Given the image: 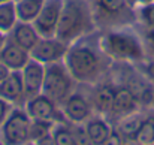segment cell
I'll use <instances>...</instances> for the list:
<instances>
[{"instance_id": "7c38bea8", "label": "cell", "mask_w": 154, "mask_h": 145, "mask_svg": "<svg viewBox=\"0 0 154 145\" xmlns=\"http://www.w3.org/2000/svg\"><path fill=\"white\" fill-rule=\"evenodd\" d=\"M61 8H63V0H45L39 15L33 21V26L41 35V38L55 36L61 15Z\"/></svg>"}, {"instance_id": "9a60e30c", "label": "cell", "mask_w": 154, "mask_h": 145, "mask_svg": "<svg viewBox=\"0 0 154 145\" xmlns=\"http://www.w3.org/2000/svg\"><path fill=\"white\" fill-rule=\"evenodd\" d=\"M8 39L12 41L14 44H17L18 47L27 49L29 52L36 47V44L41 39V35L38 33V30L35 29L33 23H24V21H18L17 26L11 30V33L8 35Z\"/></svg>"}, {"instance_id": "d6a6232c", "label": "cell", "mask_w": 154, "mask_h": 145, "mask_svg": "<svg viewBox=\"0 0 154 145\" xmlns=\"http://www.w3.org/2000/svg\"><path fill=\"white\" fill-rule=\"evenodd\" d=\"M6 42H8V35L3 33V32H0V52H2V49L5 48Z\"/></svg>"}, {"instance_id": "cb8c5ba5", "label": "cell", "mask_w": 154, "mask_h": 145, "mask_svg": "<svg viewBox=\"0 0 154 145\" xmlns=\"http://www.w3.org/2000/svg\"><path fill=\"white\" fill-rule=\"evenodd\" d=\"M136 139L142 145H154V115H145Z\"/></svg>"}, {"instance_id": "1f68e13d", "label": "cell", "mask_w": 154, "mask_h": 145, "mask_svg": "<svg viewBox=\"0 0 154 145\" xmlns=\"http://www.w3.org/2000/svg\"><path fill=\"white\" fill-rule=\"evenodd\" d=\"M123 145H142L136 138H127V139H123Z\"/></svg>"}, {"instance_id": "4dcf8cb0", "label": "cell", "mask_w": 154, "mask_h": 145, "mask_svg": "<svg viewBox=\"0 0 154 145\" xmlns=\"http://www.w3.org/2000/svg\"><path fill=\"white\" fill-rule=\"evenodd\" d=\"M145 36H147L148 44H150V45H151V48L154 49V27H153V29H148V30H147V35H145Z\"/></svg>"}, {"instance_id": "2e32d148", "label": "cell", "mask_w": 154, "mask_h": 145, "mask_svg": "<svg viewBox=\"0 0 154 145\" xmlns=\"http://www.w3.org/2000/svg\"><path fill=\"white\" fill-rule=\"evenodd\" d=\"M84 126L93 145H102L114 130V124L109 121V118L100 114H93L84 123Z\"/></svg>"}, {"instance_id": "8992f818", "label": "cell", "mask_w": 154, "mask_h": 145, "mask_svg": "<svg viewBox=\"0 0 154 145\" xmlns=\"http://www.w3.org/2000/svg\"><path fill=\"white\" fill-rule=\"evenodd\" d=\"M32 118L24 108H14L0 126V145H26L30 142Z\"/></svg>"}, {"instance_id": "836d02e7", "label": "cell", "mask_w": 154, "mask_h": 145, "mask_svg": "<svg viewBox=\"0 0 154 145\" xmlns=\"http://www.w3.org/2000/svg\"><path fill=\"white\" fill-rule=\"evenodd\" d=\"M26 145H36V142H27Z\"/></svg>"}, {"instance_id": "5b68a950", "label": "cell", "mask_w": 154, "mask_h": 145, "mask_svg": "<svg viewBox=\"0 0 154 145\" xmlns=\"http://www.w3.org/2000/svg\"><path fill=\"white\" fill-rule=\"evenodd\" d=\"M78 87V82L70 75L67 66L63 61H57L45 66V76L42 85V94L50 97L57 105H61L66 97L70 96Z\"/></svg>"}, {"instance_id": "f1b7e54d", "label": "cell", "mask_w": 154, "mask_h": 145, "mask_svg": "<svg viewBox=\"0 0 154 145\" xmlns=\"http://www.w3.org/2000/svg\"><path fill=\"white\" fill-rule=\"evenodd\" d=\"M11 72H12V70H11V69H9V67L0 60V82H2V81H3Z\"/></svg>"}, {"instance_id": "7a4b0ae2", "label": "cell", "mask_w": 154, "mask_h": 145, "mask_svg": "<svg viewBox=\"0 0 154 145\" xmlns=\"http://www.w3.org/2000/svg\"><path fill=\"white\" fill-rule=\"evenodd\" d=\"M97 30L90 0H63L55 36L67 45Z\"/></svg>"}, {"instance_id": "ffe728a7", "label": "cell", "mask_w": 154, "mask_h": 145, "mask_svg": "<svg viewBox=\"0 0 154 145\" xmlns=\"http://www.w3.org/2000/svg\"><path fill=\"white\" fill-rule=\"evenodd\" d=\"M18 23V15H17V8L15 2L9 0L6 3L0 5V32L9 35L11 30L17 26Z\"/></svg>"}, {"instance_id": "5bb4252c", "label": "cell", "mask_w": 154, "mask_h": 145, "mask_svg": "<svg viewBox=\"0 0 154 145\" xmlns=\"http://www.w3.org/2000/svg\"><path fill=\"white\" fill-rule=\"evenodd\" d=\"M44 76H45V64L30 58V61L21 70V78H23V84H24L26 99H30V97L38 96V94L42 93Z\"/></svg>"}, {"instance_id": "83f0119b", "label": "cell", "mask_w": 154, "mask_h": 145, "mask_svg": "<svg viewBox=\"0 0 154 145\" xmlns=\"http://www.w3.org/2000/svg\"><path fill=\"white\" fill-rule=\"evenodd\" d=\"M102 145H123V138H121V135L114 129L112 133L108 136V139H106Z\"/></svg>"}, {"instance_id": "ba28073f", "label": "cell", "mask_w": 154, "mask_h": 145, "mask_svg": "<svg viewBox=\"0 0 154 145\" xmlns=\"http://www.w3.org/2000/svg\"><path fill=\"white\" fill-rule=\"evenodd\" d=\"M114 79L117 82V87H115V96H114L112 109L108 115L111 123H115L117 120H120L123 117H127L133 112H138L139 106H141V102H139L138 96L135 94V91L126 82H123L121 79H118L115 76H114Z\"/></svg>"}, {"instance_id": "603a6c76", "label": "cell", "mask_w": 154, "mask_h": 145, "mask_svg": "<svg viewBox=\"0 0 154 145\" xmlns=\"http://www.w3.org/2000/svg\"><path fill=\"white\" fill-rule=\"evenodd\" d=\"M136 21H139L147 30L154 27V2L139 5L136 9Z\"/></svg>"}, {"instance_id": "7402d4cb", "label": "cell", "mask_w": 154, "mask_h": 145, "mask_svg": "<svg viewBox=\"0 0 154 145\" xmlns=\"http://www.w3.org/2000/svg\"><path fill=\"white\" fill-rule=\"evenodd\" d=\"M55 123L48 121V120H33L30 123V142H36L39 139H42L44 136L50 135L52 132Z\"/></svg>"}, {"instance_id": "8fae6325", "label": "cell", "mask_w": 154, "mask_h": 145, "mask_svg": "<svg viewBox=\"0 0 154 145\" xmlns=\"http://www.w3.org/2000/svg\"><path fill=\"white\" fill-rule=\"evenodd\" d=\"M69 45L60 41L57 36L52 38H41L36 47L30 51V57L42 64H51L57 61H63L66 57Z\"/></svg>"}, {"instance_id": "6da1fadb", "label": "cell", "mask_w": 154, "mask_h": 145, "mask_svg": "<svg viewBox=\"0 0 154 145\" xmlns=\"http://www.w3.org/2000/svg\"><path fill=\"white\" fill-rule=\"evenodd\" d=\"M64 64L81 85H94L111 73L114 61L100 45V30H96L69 45Z\"/></svg>"}, {"instance_id": "9c48e42d", "label": "cell", "mask_w": 154, "mask_h": 145, "mask_svg": "<svg viewBox=\"0 0 154 145\" xmlns=\"http://www.w3.org/2000/svg\"><path fill=\"white\" fill-rule=\"evenodd\" d=\"M115 87H117V82L112 76V72L106 78L96 82L94 85H85L87 94L90 97V102L94 109V114H100L105 117L109 115L112 109V103H114Z\"/></svg>"}, {"instance_id": "f546056e", "label": "cell", "mask_w": 154, "mask_h": 145, "mask_svg": "<svg viewBox=\"0 0 154 145\" xmlns=\"http://www.w3.org/2000/svg\"><path fill=\"white\" fill-rule=\"evenodd\" d=\"M36 145H55L54 142V138H52V135H47V136H44L42 139H39V141H36Z\"/></svg>"}, {"instance_id": "4fadbf2b", "label": "cell", "mask_w": 154, "mask_h": 145, "mask_svg": "<svg viewBox=\"0 0 154 145\" xmlns=\"http://www.w3.org/2000/svg\"><path fill=\"white\" fill-rule=\"evenodd\" d=\"M0 97L8 100L15 108H24L27 99L21 78V70H12L0 82Z\"/></svg>"}, {"instance_id": "ac0fdd59", "label": "cell", "mask_w": 154, "mask_h": 145, "mask_svg": "<svg viewBox=\"0 0 154 145\" xmlns=\"http://www.w3.org/2000/svg\"><path fill=\"white\" fill-rule=\"evenodd\" d=\"M144 120H145V114L138 111V112H133L127 117H123V118L117 120L112 124H114V129L121 135V138L127 139V138H136Z\"/></svg>"}, {"instance_id": "484cf974", "label": "cell", "mask_w": 154, "mask_h": 145, "mask_svg": "<svg viewBox=\"0 0 154 145\" xmlns=\"http://www.w3.org/2000/svg\"><path fill=\"white\" fill-rule=\"evenodd\" d=\"M135 67L141 72V75L154 87V57L153 58H145L141 63L135 64Z\"/></svg>"}, {"instance_id": "e575fe53", "label": "cell", "mask_w": 154, "mask_h": 145, "mask_svg": "<svg viewBox=\"0 0 154 145\" xmlns=\"http://www.w3.org/2000/svg\"><path fill=\"white\" fill-rule=\"evenodd\" d=\"M6 2H9V0H0V5H2V3H6Z\"/></svg>"}, {"instance_id": "44dd1931", "label": "cell", "mask_w": 154, "mask_h": 145, "mask_svg": "<svg viewBox=\"0 0 154 145\" xmlns=\"http://www.w3.org/2000/svg\"><path fill=\"white\" fill-rule=\"evenodd\" d=\"M55 145H73V136L70 130V124L67 121L55 123L51 132Z\"/></svg>"}, {"instance_id": "52a82bcc", "label": "cell", "mask_w": 154, "mask_h": 145, "mask_svg": "<svg viewBox=\"0 0 154 145\" xmlns=\"http://www.w3.org/2000/svg\"><path fill=\"white\" fill-rule=\"evenodd\" d=\"M60 108L67 123H85L94 114L93 105L87 94V88L81 84H78L76 90L70 96L66 97Z\"/></svg>"}, {"instance_id": "d6986e66", "label": "cell", "mask_w": 154, "mask_h": 145, "mask_svg": "<svg viewBox=\"0 0 154 145\" xmlns=\"http://www.w3.org/2000/svg\"><path fill=\"white\" fill-rule=\"evenodd\" d=\"M44 3H45V0H18V2H15L18 21L33 23L36 20V17L39 15Z\"/></svg>"}, {"instance_id": "4316f807", "label": "cell", "mask_w": 154, "mask_h": 145, "mask_svg": "<svg viewBox=\"0 0 154 145\" xmlns=\"http://www.w3.org/2000/svg\"><path fill=\"white\" fill-rule=\"evenodd\" d=\"M14 108H15V106H12L8 100H5V99L0 97V126L5 123V120L8 118V115L11 114V111H12Z\"/></svg>"}, {"instance_id": "d590c367", "label": "cell", "mask_w": 154, "mask_h": 145, "mask_svg": "<svg viewBox=\"0 0 154 145\" xmlns=\"http://www.w3.org/2000/svg\"><path fill=\"white\" fill-rule=\"evenodd\" d=\"M14 2H18V0H14Z\"/></svg>"}, {"instance_id": "277c9868", "label": "cell", "mask_w": 154, "mask_h": 145, "mask_svg": "<svg viewBox=\"0 0 154 145\" xmlns=\"http://www.w3.org/2000/svg\"><path fill=\"white\" fill-rule=\"evenodd\" d=\"M97 30L129 27L136 23V11L127 0H90Z\"/></svg>"}, {"instance_id": "e0dca14e", "label": "cell", "mask_w": 154, "mask_h": 145, "mask_svg": "<svg viewBox=\"0 0 154 145\" xmlns=\"http://www.w3.org/2000/svg\"><path fill=\"white\" fill-rule=\"evenodd\" d=\"M30 52L27 49L18 47L12 41L8 39L5 48L0 52V60L11 69V70H23L24 66L30 61Z\"/></svg>"}, {"instance_id": "30bf717a", "label": "cell", "mask_w": 154, "mask_h": 145, "mask_svg": "<svg viewBox=\"0 0 154 145\" xmlns=\"http://www.w3.org/2000/svg\"><path fill=\"white\" fill-rule=\"evenodd\" d=\"M24 109L27 111V114L33 120H48L52 123L66 121L60 105H57L54 100H51L50 97H47L42 93L27 99Z\"/></svg>"}, {"instance_id": "3957f363", "label": "cell", "mask_w": 154, "mask_h": 145, "mask_svg": "<svg viewBox=\"0 0 154 145\" xmlns=\"http://www.w3.org/2000/svg\"><path fill=\"white\" fill-rule=\"evenodd\" d=\"M100 45L114 63L138 64L147 58L141 38L129 27L100 30Z\"/></svg>"}, {"instance_id": "d4e9b609", "label": "cell", "mask_w": 154, "mask_h": 145, "mask_svg": "<svg viewBox=\"0 0 154 145\" xmlns=\"http://www.w3.org/2000/svg\"><path fill=\"white\" fill-rule=\"evenodd\" d=\"M72 136H73V145H93L91 139L85 130L84 123H69Z\"/></svg>"}]
</instances>
